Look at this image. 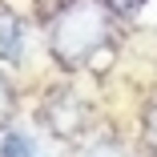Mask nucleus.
I'll return each mask as SVG.
<instances>
[{
    "mask_svg": "<svg viewBox=\"0 0 157 157\" xmlns=\"http://www.w3.org/2000/svg\"><path fill=\"white\" fill-rule=\"evenodd\" d=\"M0 157H40L24 133H0Z\"/></svg>",
    "mask_w": 157,
    "mask_h": 157,
    "instance_id": "3",
    "label": "nucleus"
},
{
    "mask_svg": "<svg viewBox=\"0 0 157 157\" xmlns=\"http://www.w3.org/2000/svg\"><path fill=\"white\" fill-rule=\"evenodd\" d=\"M16 113V93H12V85H8V77L0 73V129L8 125V117Z\"/></svg>",
    "mask_w": 157,
    "mask_h": 157,
    "instance_id": "5",
    "label": "nucleus"
},
{
    "mask_svg": "<svg viewBox=\"0 0 157 157\" xmlns=\"http://www.w3.org/2000/svg\"><path fill=\"white\" fill-rule=\"evenodd\" d=\"M85 117H89V109H85L81 97H73V93H48L44 105H40V121L48 125V133L65 137V141L85 129Z\"/></svg>",
    "mask_w": 157,
    "mask_h": 157,
    "instance_id": "2",
    "label": "nucleus"
},
{
    "mask_svg": "<svg viewBox=\"0 0 157 157\" xmlns=\"http://www.w3.org/2000/svg\"><path fill=\"white\" fill-rule=\"evenodd\" d=\"M145 145H149L153 157H157V105L145 109Z\"/></svg>",
    "mask_w": 157,
    "mask_h": 157,
    "instance_id": "7",
    "label": "nucleus"
},
{
    "mask_svg": "<svg viewBox=\"0 0 157 157\" xmlns=\"http://www.w3.org/2000/svg\"><path fill=\"white\" fill-rule=\"evenodd\" d=\"M81 157H133L125 145H117V141H109V137H101V141H93V145H85L81 149Z\"/></svg>",
    "mask_w": 157,
    "mask_h": 157,
    "instance_id": "4",
    "label": "nucleus"
},
{
    "mask_svg": "<svg viewBox=\"0 0 157 157\" xmlns=\"http://www.w3.org/2000/svg\"><path fill=\"white\" fill-rule=\"evenodd\" d=\"M36 4H40L44 12H52V8H60V4H56V0H36Z\"/></svg>",
    "mask_w": 157,
    "mask_h": 157,
    "instance_id": "9",
    "label": "nucleus"
},
{
    "mask_svg": "<svg viewBox=\"0 0 157 157\" xmlns=\"http://www.w3.org/2000/svg\"><path fill=\"white\" fill-rule=\"evenodd\" d=\"M16 36H20V24H16V20H8V24H4V36H0V52H4L8 60H16V56H20Z\"/></svg>",
    "mask_w": 157,
    "mask_h": 157,
    "instance_id": "6",
    "label": "nucleus"
},
{
    "mask_svg": "<svg viewBox=\"0 0 157 157\" xmlns=\"http://www.w3.org/2000/svg\"><path fill=\"white\" fill-rule=\"evenodd\" d=\"M109 33H113V8L105 0H69L52 12L48 52L60 69L77 73L109 44Z\"/></svg>",
    "mask_w": 157,
    "mask_h": 157,
    "instance_id": "1",
    "label": "nucleus"
},
{
    "mask_svg": "<svg viewBox=\"0 0 157 157\" xmlns=\"http://www.w3.org/2000/svg\"><path fill=\"white\" fill-rule=\"evenodd\" d=\"M105 4H109L113 12H137V8L145 4V0H105Z\"/></svg>",
    "mask_w": 157,
    "mask_h": 157,
    "instance_id": "8",
    "label": "nucleus"
}]
</instances>
